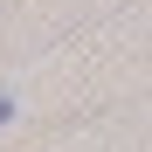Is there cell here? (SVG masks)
Wrapping results in <instances>:
<instances>
[{
    "label": "cell",
    "mask_w": 152,
    "mask_h": 152,
    "mask_svg": "<svg viewBox=\"0 0 152 152\" xmlns=\"http://www.w3.org/2000/svg\"><path fill=\"white\" fill-rule=\"evenodd\" d=\"M7 118H14V104H7V97H0V124H7Z\"/></svg>",
    "instance_id": "obj_1"
}]
</instances>
